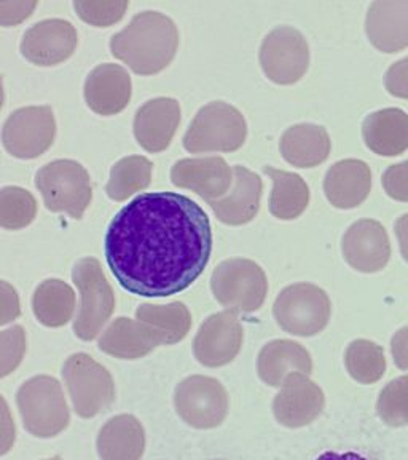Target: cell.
Segmentation results:
<instances>
[{"label":"cell","instance_id":"obj_1","mask_svg":"<svg viewBox=\"0 0 408 460\" xmlns=\"http://www.w3.org/2000/svg\"><path fill=\"white\" fill-rule=\"evenodd\" d=\"M213 229L204 209L186 195L149 192L109 224L106 261L123 289L168 297L192 287L208 266Z\"/></svg>","mask_w":408,"mask_h":460},{"label":"cell","instance_id":"obj_2","mask_svg":"<svg viewBox=\"0 0 408 460\" xmlns=\"http://www.w3.org/2000/svg\"><path fill=\"white\" fill-rule=\"evenodd\" d=\"M179 49V31L169 16L160 12L137 13L126 28L110 39L117 59L139 75H153L171 65Z\"/></svg>","mask_w":408,"mask_h":460},{"label":"cell","instance_id":"obj_3","mask_svg":"<svg viewBox=\"0 0 408 460\" xmlns=\"http://www.w3.org/2000/svg\"><path fill=\"white\" fill-rule=\"evenodd\" d=\"M16 404L26 430L37 438H53L71 422L65 392L51 376H36L24 382Z\"/></svg>","mask_w":408,"mask_h":460},{"label":"cell","instance_id":"obj_4","mask_svg":"<svg viewBox=\"0 0 408 460\" xmlns=\"http://www.w3.org/2000/svg\"><path fill=\"white\" fill-rule=\"evenodd\" d=\"M36 187L51 213H67L72 219H82L93 200L90 172L75 160H55L42 166L36 174Z\"/></svg>","mask_w":408,"mask_h":460},{"label":"cell","instance_id":"obj_5","mask_svg":"<svg viewBox=\"0 0 408 460\" xmlns=\"http://www.w3.org/2000/svg\"><path fill=\"white\" fill-rule=\"evenodd\" d=\"M247 137V122L235 106L223 101L209 102L195 115L187 129L184 147L192 154L235 152Z\"/></svg>","mask_w":408,"mask_h":460},{"label":"cell","instance_id":"obj_6","mask_svg":"<svg viewBox=\"0 0 408 460\" xmlns=\"http://www.w3.org/2000/svg\"><path fill=\"white\" fill-rule=\"evenodd\" d=\"M72 281L80 291L74 332L82 341H93L114 314V289L102 272L100 261L94 258L80 259L72 270Z\"/></svg>","mask_w":408,"mask_h":460},{"label":"cell","instance_id":"obj_7","mask_svg":"<svg viewBox=\"0 0 408 460\" xmlns=\"http://www.w3.org/2000/svg\"><path fill=\"white\" fill-rule=\"evenodd\" d=\"M211 288L217 301L230 312H257L268 293L264 269L251 259H227L215 267Z\"/></svg>","mask_w":408,"mask_h":460},{"label":"cell","instance_id":"obj_8","mask_svg":"<svg viewBox=\"0 0 408 460\" xmlns=\"http://www.w3.org/2000/svg\"><path fill=\"white\" fill-rule=\"evenodd\" d=\"M74 411L83 419L108 411L115 400V384L106 367L86 353H74L63 367Z\"/></svg>","mask_w":408,"mask_h":460},{"label":"cell","instance_id":"obj_9","mask_svg":"<svg viewBox=\"0 0 408 460\" xmlns=\"http://www.w3.org/2000/svg\"><path fill=\"white\" fill-rule=\"evenodd\" d=\"M273 315L281 330L309 338L327 326L330 301L326 291L311 283H295L284 288L273 305Z\"/></svg>","mask_w":408,"mask_h":460},{"label":"cell","instance_id":"obj_10","mask_svg":"<svg viewBox=\"0 0 408 460\" xmlns=\"http://www.w3.org/2000/svg\"><path fill=\"white\" fill-rule=\"evenodd\" d=\"M260 66L276 85H294L308 72L309 45L299 29H273L260 47Z\"/></svg>","mask_w":408,"mask_h":460},{"label":"cell","instance_id":"obj_11","mask_svg":"<svg viewBox=\"0 0 408 460\" xmlns=\"http://www.w3.org/2000/svg\"><path fill=\"white\" fill-rule=\"evenodd\" d=\"M56 137V120L50 106L16 109L4 123L2 141L10 155L22 160L40 157Z\"/></svg>","mask_w":408,"mask_h":460},{"label":"cell","instance_id":"obj_12","mask_svg":"<svg viewBox=\"0 0 408 460\" xmlns=\"http://www.w3.org/2000/svg\"><path fill=\"white\" fill-rule=\"evenodd\" d=\"M174 404L186 424L208 430L222 424L229 412V395L221 382L208 376H190L176 387Z\"/></svg>","mask_w":408,"mask_h":460},{"label":"cell","instance_id":"obj_13","mask_svg":"<svg viewBox=\"0 0 408 460\" xmlns=\"http://www.w3.org/2000/svg\"><path fill=\"white\" fill-rule=\"evenodd\" d=\"M243 339V326L235 312L214 314L203 322L195 336V358L204 367H225L237 358Z\"/></svg>","mask_w":408,"mask_h":460},{"label":"cell","instance_id":"obj_14","mask_svg":"<svg viewBox=\"0 0 408 460\" xmlns=\"http://www.w3.org/2000/svg\"><path fill=\"white\" fill-rule=\"evenodd\" d=\"M77 45L79 34L74 24L61 18H51L37 22L24 32L20 50L32 65L50 67L69 59Z\"/></svg>","mask_w":408,"mask_h":460},{"label":"cell","instance_id":"obj_15","mask_svg":"<svg viewBox=\"0 0 408 460\" xmlns=\"http://www.w3.org/2000/svg\"><path fill=\"white\" fill-rule=\"evenodd\" d=\"M342 252L354 270L378 272L391 259L386 229L375 219H359L344 232Z\"/></svg>","mask_w":408,"mask_h":460},{"label":"cell","instance_id":"obj_16","mask_svg":"<svg viewBox=\"0 0 408 460\" xmlns=\"http://www.w3.org/2000/svg\"><path fill=\"white\" fill-rule=\"evenodd\" d=\"M171 181L174 186L188 189L209 203L229 194L233 186V168L217 155L182 158L172 165Z\"/></svg>","mask_w":408,"mask_h":460},{"label":"cell","instance_id":"obj_17","mask_svg":"<svg viewBox=\"0 0 408 460\" xmlns=\"http://www.w3.org/2000/svg\"><path fill=\"white\" fill-rule=\"evenodd\" d=\"M321 410L323 392L303 373L289 374L273 402L276 420L289 429L309 424Z\"/></svg>","mask_w":408,"mask_h":460},{"label":"cell","instance_id":"obj_18","mask_svg":"<svg viewBox=\"0 0 408 460\" xmlns=\"http://www.w3.org/2000/svg\"><path fill=\"white\" fill-rule=\"evenodd\" d=\"M179 123V101L155 98L137 109L133 129L139 146L147 152L157 154L169 147Z\"/></svg>","mask_w":408,"mask_h":460},{"label":"cell","instance_id":"obj_19","mask_svg":"<svg viewBox=\"0 0 408 460\" xmlns=\"http://www.w3.org/2000/svg\"><path fill=\"white\" fill-rule=\"evenodd\" d=\"M264 182L257 172L246 166H233V186L219 200L209 201L215 217L227 226L251 223L260 209Z\"/></svg>","mask_w":408,"mask_h":460},{"label":"cell","instance_id":"obj_20","mask_svg":"<svg viewBox=\"0 0 408 460\" xmlns=\"http://www.w3.org/2000/svg\"><path fill=\"white\" fill-rule=\"evenodd\" d=\"M131 77L122 66L100 65L86 77V104L96 114L106 117L120 114L131 101Z\"/></svg>","mask_w":408,"mask_h":460},{"label":"cell","instance_id":"obj_21","mask_svg":"<svg viewBox=\"0 0 408 460\" xmlns=\"http://www.w3.org/2000/svg\"><path fill=\"white\" fill-rule=\"evenodd\" d=\"M366 32L381 53L408 49V0H377L366 16Z\"/></svg>","mask_w":408,"mask_h":460},{"label":"cell","instance_id":"obj_22","mask_svg":"<svg viewBox=\"0 0 408 460\" xmlns=\"http://www.w3.org/2000/svg\"><path fill=\"white\" fill-rule=\"evenodd\" d=\"M370 189V166L358 158H344L334 164L324 178V194L338 209L358 208L367 200Z\"/></svg>","mask_w":408,"mask_h":460},{"label":"cell","instance_id":"obj_23","mask_svg":"<svg viewBox=\"0 0 408 460\" xmlns=\"http://www.w3.org/2000/svg\"><path fill=\"white\" fill-rule=\"evenodd\" d=\"M367 147L381 157H397L408 149V114L399 108H387L367 115L362 123Z\"/></svg>","mask_w":408,"mask_h":460},{"label":"cell","instance_id":"obj_24","mask_svg":"<svg viewBox=\"0 0 408 460\" xmlns=\"http://www.w3.org/2000/svg\"><path fill=\"white\" fill-rule=\"evenodd\" d=\"M161 345L155 331L139 320L120 316L114 320L100 339V349L120 359H139Z\"/></svg>","mask_w":408,"mask_h":460},{"label":"cell","instance_id":"obj_25","mask_svg":"<svg viewBox=\"0 0 408 460\" xmlns=\"http://www.w3.org/2000/svg\"><path fill=\"white\" fill-rule=\"evenodd\" d=\"M311 369L313 363L308 350L289 339L272 341L258 353V377L272 387H281L289 374H309Z\"/></svg>","mask_w":408,"mask_h":460},{"label":"cell","instance_id":"obj_26","mask_svg":"<svg viewBox=\"0 0 408 460\" xmlns=\"http://www.w3.org/2000/svg\"><path fill=\"white\" fill-rule=\"evenodd\" d=\"M327 129L315 123H299L287 128L280 141L281 155L297 168H315L330 155Z\"/></svg>","mask_w":408,"mask_h":460},{"label":"cell","instance_id":"obj_27","mask_svg":"<svg viewBox=\"0 0 408 460\" xmlns=\"http://www.w3.org/2000/svg\"><path fill=\"white\" fill-rule=\"evenodd\" d=\"M143 449L145 431L131 414L112 417L98 435L100 460H141Z\"/></svg>","mask_w":408,"mask_h":460},{"label":"cell","instance_id":"obj_28","mask_svg":"<svg viewBox=\"0 0 408 460\" xmlns=\"http://www.w3.org/2000/svg\"><path fill=\"white\" fill-rule=\"evenodd\" d=\"M264 172L273 181L270 213L281 221H292L308 208L309 187L300 174L264 166Z\"/></svg>","mask_w":408,"mask_h":460},{"label":"cell","instance_id":"obj_29","mask_svg":"<svg viewBox=\"0 0 408 460\" xmlns=\"http://www.w3.org/2000/svg\"><path fill=\"white\" fill-rule=\"evenodd\" d=\"M75 309V293L65 281L50 279L37 287L32 296V310L39 323L59 328L69 323Z\"/></svg>","mask_w":408,"mask_h":460},{"label":"cell","instance_id":"obj_30","mask_svg":"<svg viewBox=\"0 0 408 460\" xmlns=\"http://www.w3.org/2000/svg\"><path fill=\"white\" fill-rule=\"evenodd\" d=\"M136 320L149 324L161 345L178 344L192 328V315L184 302H171L166 305L143 304L136 310Z\"/></svg>","mask_w":408,"mask_h":460},{"label":"cell","instance_id":"obj_31","mask_svg":"<svg viewBox=\"0 0 408 460\" xmlns=\"http://www.w3.org/2000/svg\"><path fill=\"white\" fill-rule=\"evenodd\" d=\"M152 170L151 160L143 155L122 158L110 170L106 192L112 200H128L129 197L151 186Z\"/></svg>","mask_w":408,"mask_h":460},{"label":"cell","instance_id":"obj_32","mask_svg":"<svg viewBox=\"0 0 408 460\" xmlns=\"http://www.w3.org/2000/svg\"><path fill=\"white\" fill-rule=\"evenodd\" d=\"M37 201L34 195L22 187L8 186L0 192V226L4 229L20 230L36 219Z\"/></svg>","mask_w":408,"mask_h":460},{"label":"cell","instance_id":"obj_33","mask_svg":"<svg viewBox=\"0 0 408 460\" xmlns=\"http://www.w3.org/2000/svg\"><path fill=\"white\" fill-rule=\"evenodd\" d=\"M129 2L126 0H115V2H108V0H90V2H82L75 0L74 8L83 22L96 26V28H109L115 22H120L125 12L128 10Z\"/></svg>","mask_w":408,"mask_h":460},{"label":"cell","instance_id":"obj_34","mask_svg":"<svg viewBox=\"0 0 408 460\" xmlns=\"http://www.w3.org/2000/svg\"><path fill=\"white\" fill-rule=\"evenodd\" d=\"M0 350H2V376L5 377L14 367L22 363V355L26 350V334L22 326H13L10 330L2 331L0 334Z\"/></svg>","mask_w":408,"mask_h":460},{"label":"cell","instance_id":"obj_35","mask_svg":"<svg viewBox=\"0 0 408 460\" xmlns=\"http://www.w3.org/2000/svg\"><path fill=\"white\" fill-rule=\"evenodd\" d=\"M381 186L393 200L408 203V160L386 168L381 176Z\"/></svg>","mask_w":408,"mask_h":460},{"label":"cell","instance_id":"obj_36","mask_svg":"<svg viewBox=\"0 0 408 460\" xmlns=\"http://www.w3.org/2000/svg\"><path fill=\"white\" fill-rule=\"evenodd\" d=\"M385 88L395 98L408 100V57L395 61L385 74Z\"/></svg>","mask_w":408,"mask_h":460},{"label":"cell","instance_id":"obj_37","mask_svg":"<svg viewBox=\"0 0 408 460\" xmlns=\"http://www.w3.org/2000/svg\"><path fill=\"white\" fill-rule=\"evenodd\" d=\"M36 7L37 2H0V22L5 28L14 26L29 18Z\"/></svg>","mask_w":408,"mask_h":460},{"label":"cell","instance_id":"obj_38","mask_svg":"<svg viewBox=\"0 0 408 460\" xmlns=\"http://www.w3.org/2000/svg\"><path fill=\"white\" fill-rule=\"evenodd\" d=\"M2 302H4V309H2L0 323L7 324L20 315V302H18L16 291L5 281H2Z\"/></svg>","mask_w":408,"mask_h":460},{"label":"cell","instance_id":"obj_39","mask_svg":"<svg viewBox=\"0 0 408 460\" xmlns=\"http://www.w3.org/2000/svg\"><path fill=\"white\" fill-rule=\"evenodd\" d=\"M395 237L399 240L402 258L408 262V215L397 217L395 223Z\"/></svg>","mask_w":408,"mask_h":460},{"label":"cell","instance_id":"obj_40","mask_svg":"<svg viewBox=\"0 0 408 460\" xmlns=\"http://www.w3.org/2000/svg\"><path fill=\"white\" fill-rule=\"evenodd\" d=\"M316 460H367L358 453H335V451H326Z\"/></svg>","mask_w":408,"mask_h":460},{"label":"cell","instance_id":"obj_41","mask_svg":"<svg viewBox=\"0 0 408 460\" xmlns=\"http://www.w3.org/2000/svg\"><path fill=\"white\" fill-rule=\"evenodd\" d=\"M48 460H63V459H61V457H53V459H48Z\"/></svg>","mask_w":408,"mask_h":460}]
</instances>
